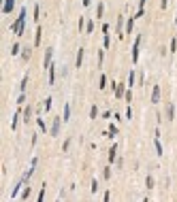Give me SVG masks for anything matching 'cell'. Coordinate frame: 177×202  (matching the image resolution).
Here are the masks:
<instances>
[{
  "mask_svg": "<svg viewBox=\"0 0 177 202\" xmlns=\"http://www.w3.org/2000/svg\"><path fill=\"white\" fill-rule=\"evenodd\" d=\"M122 28H124V15L118 17V36H120V39H124V36H126V34L122 32Z\"/></svg>",
  "mask_w": 177,
  "mask_h": 202,
  "instance_id": "cell-10",
  "label": "cell"
},
{
  "mask_svg": "<svg viewBox=\"0 0 177 202\" xmlns=\"http://www.w3.org/2000/svg\"><path fill=\"white\" fill-rule=\"evenodd\" d=\"M152 102L154 104L160 102V85H154V89H152Z\"/></svg>",
  "mask_w": 177,
  "mask_h": 202,
  "instance_id": "cell-7",
  "label": "cell"
},
{
  "mask_svg": "<svg viewBox=\"0 0 177 202\" xmlns=\"http://www.w3.org/2000/svg\"><path fill=\"white\" fill-rule=\"evenodd\" d=\"M98 89H107V75H100V79H98Z\"/></svg>",
  "mask_w": 177,
  "mask_h": 202,
  "instance_id": "cell-19",
  "label": "cell"
},
{
  "mask_svg": "<svg viewBox=\"0 0 177 202\" xmlns=\"http://www.w3.org/2000/svg\"><path fill=\"white\" fill-rule=\"evenodd\" d=\"M85 30H87V34H92V32H94V21H92V19L85 24Z\"/></svg>",
  "mask_w": 177,
  "mask_h": 202,
  "instance_id": "cell-30",
  "label": "cell"
},
{
  "mask_svg": "<svg viewBox=\"0 0 177 202\" xmlns=\"http://www.w3.org/2000/svg\"><path fill=\"white\" fill-rule=\"evenodd\" d=\"M37 126L41 128V132H47V126H45V121H43V119H37Z\"/></svg>",
  "mask_w": 177,
  "mask_h": 202,
  "instance_id": "cell-29",
  "label": "cell"
},
{
  "mask_svg": "<svg viewBox=\"0 0 177 202\" xmlns=\"http://www.w3.org/2000/svg\"><path fill=\"white\" fill-rule=\"evenodd\" d=\"M24 102H26V91H21V94L17 96V106H21Z\"/></svg>",
  "mask_w": 177,
  "mask_h": 202,
  "instance_id": "cell-27",
  "label": "cell"
},
{
  "mask_svg": "<svg viewBox=\"0 0 177 202\" xmlns=\"http://www.w3.org/2000/svg\"><path fill=\"white\" fill-rule=\"evenodd\" d=\"M124 98H126V102H130V100H132V91L128 89V91H126V94H124Z\"/></svg>",
  "mask_w": 177,
  "mask_h": 202,
  "instance_id": "cell-38",
  "label": "cell"
},
{
  "mask_svg": "<svg viewBox=\"0 0 177 202\" xmlns=\"http://www.w3.org/2000/svg\"><path fill=\"white\" fill-rule=\"evenodd\" d=\"M41 26H39V28H37V36H34V47H39V45H41Z\"/></svg>",
  "mask_w": 177,
  "mask_h": 202,
  "instance_id": "cell-23",
  "label": "cell"
},
{
  "mask_svg": "<svg viewBox=\"0 0 177 202\" xmlns=\"http://www.w3.org/2000/svg\"><path fill=\"white\" fill-rule=\"evenodd\" d=\"M39 13H41L39 11V4H34V21H39Z\"/></svg>",
  "mask_w": 177,
  "mask_h": 202,
  "instance_id": "cell-36",
  "label": "cell"
},
{
  "mask_svg": "<svg viewBox=\"0 0 177 202\" xmlns=\"http://www.w3.org/2000/svg\"><path fill=\"white\" fill-rule=\"evenodd\" d=\"M139 45H141V36H137L135 43H132V62H139Z\"/></svg>",
  "mask_w": 177,
  "mask_h": 202,
  "instance_id": "cell-3",
  "label": "cell"
},
{
  "mask_svg": "<svg viewBox=\"0 0 177 202\" xmlns=\"http://www.w3.org/2000/svg\"><path fill=\"white\" fill-rule=\"evenodd\" d=\"M102 60H105V49L98 51V66H102Z\"/></svg>",
  "mask_w": 177,
  "mask_h": 202,
  "instance_id": "cell-32",
  "label": "cell"
},
{
  "mask_svg": "<svg viewBox=\"0 0 177 202\" xmlns=\"http://www.w3.org/2000/svg\"><path fill=\"white\" fill-rule=\"evenodd\" d=\"M113 134H118V128H115V126L109 128V136H113Z\"/></svg>",
  "mask_w": 177,
  "mask_h": 202,
  "instance_id": "cell-40",
  "label": "cell"
},
{
  "mask_svg": "<svg viewBox=\"0 0 177 202\" xmlns=\"http://www.w3.org/2000/svg\"><path fill=\"white\" fill-rule=\"evenodd\" d=\"M145 2H147V0H139V9H143V6H145Z\"/></svg>",
  "mask_w": 177,
  "mask_h": 202,
  "instance_id": "cell-43",
  "label": "cell"
},
{
  "mask_svg": "<svg viewBox=\"0 0 177 202\" xmlns=\"http://www.w3.org/2000/svg\"><path fill=\"white\" fill-rule=\"evenodd\" d=\"M47 70H49V85H54V83H56V66L51 64Z\"/></svg>",
  "mask_w": 177,
  "mask_h": 202,
  "instance_id": "cell-15",
  "label": "cell"
},
{
  "mask_svg": "<svg viewBox=\"0 0 177 202\" xmlns=\"http://www.w3.org/2000/svg\"><path fill=\"white\" fill-rule=\"evenodd\" d=\"M68 147H70V138L64 141V145H62V151H68Z\"/></svg>",
  "mask_w": 177,
  "mask_h": 202,
  "instance_id": "cell-35",
  "label": "cell"
},
{
  "mask_svg": "<svg viewBox=\"0 0 177 202\" xmlns=\"http://www.w3.org/2000/svg\"><path fill=\"white\" fill-rule=\"evenodd\" d=\"M177 49V39H171V53H175Z\"/></svg>",
  "mask_w": 177,
  "mask_h": 202,
  "instance_id": "cell-34",
  "label": "cell"
},
{
  "mask_svg": "<svg viewBox=\"0 0 177 202\" xmlns=\"http://www.w3.org/2000/svg\"><path fill=\"white\" fill-rule=\"evenodd\" d=\"M51 58H54V49L49 47V49L45 51V60H43V66H45V68H49L51 64H54V62H51Z\"/></svg>",
  "mask_w": 177,
  "mask_h": 202,
  "instance_id": "cell-5",
  "label": "cell"
},
{
  "mask_svg": "<svg viewBox=\"0 0 177 202\" xmlns=\"http://www.w3.org/2000/svg\"><path fill=\"white\" fill-rule=\"evenodd\" d=\"M70 119V104H64V115H62V121H68Z\"/></svg>",
  "mask_w": 177,
  "mask_h": 202,
  "instance_id": "cell-20",
  "label": "cell"
},
{
  "mask_svg": "<svg viewBox=\"0 0 177 202\" xmlns=\"http://www.w3.org/2000/svg\"><path fill=\"white\" fill-rule=\"evenodd\" d=\"M60 126H62V119H60V117H56L54 121H51V130H49V134L54 136V138L60 134Z\"/></svg>",
  "mask_w": 177,
  "mask_h": 202,
  "instance_id": "cell-2",
  "label": "cell"
},
{
  "mask_svg": "<svg viewBox=\"0 0 177 202\" xmlns=\"http://www.w3.org/2000/svg\"><path fill=\"white\" fill-rule=\"evenodd\" d=\"M30 58H32V49H30V47H26V49H21V60H24V62H28Z\"/></svg>",
  "mask_w": 177,
  "mask_h": 202,
  "instance_id": "cell-16",
  "label": "cell"
},
{
  "mask_svg": "<svg viewBox=\"0 0 177 202\" xmlns=\"http://www.w3.org/2000/svg\"><path fill=\"white\" fill-rule=\"evenodd\" d=\"M24 183H26V181H24V179H21V181H17V183H15V189H13V194H11V196H13V198H17V191H19V187H21V185H24Z\"/></svg>",
  "mask_w": 177,
  "mask_h": 202,
  "instance_id": "cell-24",
  "label": "cell"
},
{
  "mask_svg": "<svg viewBox=\"0 0 177 202\" xmlns=\"http://www.w3.org/2000/svg\"><path fill=\"white\" fill-rule=\"evenodd\" d=\"M102 177H105V179H111V168H109V166L102 170Z\"/></svg>",
  "mask_w": 177,
  "mask_h": 202,
  "instance_id": "cell-33",
  "label": "cell"
},
{
  "mask_svg": "<svg viewBox=\"0 0 177 202\" xmlns=\"http://www.w3.org/2000/svg\"><path fill=\"white\" fill-rule=\"evenodd\" d=\"M28 79H30V75L26 72V75L21 77V83H19V94H21V91H26V87H28Z\"/></svg>",
  "mask_w": 177,
  "mask_h": 202,
  "instance_id": "cell-14",
  "label": "cell"
},
{
  "mask_svg": "<svg viewBox=\"0 0 177 202\" xmlns=\"http://www.w3.org/2000/svg\"><path fill=\"white\" fill-rule=\"evenodd\" d=\"M102 13H105V4L98 2V6H96V17H98V19H102Z\"/></svg>",
  "mask_w": 177,
  "mask_h": 202,
  "instance_id": "cell-22",
  "label": "cell"
},
{
  "mask_svg": "<svg viewBox=\"0 0 177 202\" xmlns=\"http://www.w3.org/2000/svg\"><path fill=\"white\" fill-rule=\"evenodd\" d=\"M83 24H85V17H79V32L83 30Z\"/></svg>",
  "mask_w": 177,
  "mask_h": 202,
  "instance_id": "cell-39",
  "label": "cell"
},
{
  "mask_svg": "<svg viewBox=\"0 0 177 202\" xmlns=\"http://www.w3.org/2000/svg\"><path fill=\"white\" fill-rule=\"evenodd\" d=\"M26 15H28V11L21 9V11H19V17H17L15 24L11 26V30H13L17 36H24V30H26Z\"/></svg>",
  "mask_w": 177,
  "mask_h": 202,
  "instance_id": "cell-1",
  "label": "cell"
},
{
  "mask_svg": "<svg viewBox=\"0 0 177 202\" xmlns=\"http://www.w3.org/2000/svg\"><path fill=\"white\" fill-rule=\"evenodd\" d=\"M30 117H32V106L28 104L24 108V123H30Z\"/></svg>",
  "mask_w": 177,
  "mask_h": 202,
  "instance_id": "cell-11",
  "label": "cell"
},
{
  "mask_svg": "<svg viewBox=\"0 0 177 202\" xmlns=\"http://www.w3.org/2000/svg\"><path fill=\"white\" fill-rule=\"evenodd\" d=\"M19 119H21V111H19V106H17V111H15V115H13V121H11V128H13V130H17Z\"/></svg>",
  "mask_w": 177,
  "mask_h": 202,
  "instance_id": "cell-8",
  "label": "cell"
},
{
  "mask_svg": "<svg viewBox=\"0 0 177 202\" xmlns=\"http://www.w3.org/2000/svg\"><path fill=\"white\" fill-rule=\"evenodd\" d=\"M154 185H156L154 174H147V179H145V187H147V189H154Z\"/></svg>",
  "mask_w": 177,
  "mask_h": 202,
  "instance_id": "cell-17",
  "label": "cell"
},
{
  "mask_svg": "<svg viewBox=\"0 0 177 202\" xmlns=\"http://www.w3.org/2000/svg\"><path fill=\"white\" fill-rule=\"evenodd\" d=\"M124 94H126L124 83H118V85H115V98H124Z\"/></svg>",
  "mask_w": 177,
  "mask_h": 202,
  "instance_id": "cell-13",
  "label": "cell"
},
{
  "mask_svg": "<svg viewBox=\"0 0 177 202\" xmlns=\"http://www.w3.org/2000/svg\"><path fill=\"white\" fill-rule=\"evenodd\" d=\"M132 26H135V17H128V24H126V34L132 32Z\"/></svg>",
  "mask_w": 177,
  "mask_h": 202,
  "instance_id": "cell-25",
  "label": "cell"
},
{
  "mask_svg": "<svg viewBox=\"0 0 177 202\" xmlns=\"http://www.w3.org/2000/svg\"><path fill=\"white\" fill-rule=\"evenodd\" d=\"M109 162H118V145H113L109 149Z\"/></svg>",
  "mask_w": 177,
  "mask_h": 202,
  "instance_id": "cell-12",
  "label": "cell"
},
{
  "mask_svg": "<svg viewBox=\"0 0 177 202\" xmlns=\"http://www.w3.org/2000/svg\"><path fill=\"white\" fill-rule=\"evenodd\" d=\"M13 6H15V0H4V4H2V13H11V11H13Z\"/></svg>",
  "mask_w": 177,
  "mask_h": 202,
  "instance_id": "cell-9",
  "label": "cell"
},
{
  "mask_svg": "<svg viewBox=\"0 0 177 202\" xmlns=\"http://www.w3.org/2000/svg\"><path fill=\"white\" fill-rule=\"evenodd\" d=\"M51 106H54V100L47 98V100H45V111H51Z\"/></svg>",
  "mask_w": 177,
  "mask_h": 202,
  "instance_id": "cell-31",
  "label": "cell"
},
{
  "mask_svg": "<svg viewBox=\"0 0 177 202\" xmlns=\"http://www.w3.org/2000/svg\"><path fill=\"white\" fill-rule=\"evenodd\" d=\"M166 4H169V0H162V2H160V9H166Z\"/></svg>",
  "mask_w": 177,
  "mask_h": 202,
  "instance_id": "cell-42",
  "label": "cell"
},
{
  "mask_svg": "<svg viewBox=\"0 0 177 202\" xmlns=\"http://www.w3.org/2000/svg\"><path fill=\"white\" fill-rule=\"evenodd\" d=\"M173 119H175V104L169 102L166 104V121H173Z\"/></svg>",
  "mask_w": 177,
  "mask_h": 202,
  "instance_id": "cell-6",
  "label": "cell"
},
{
  "mask_svg": "<svg viewBox=\"0 0 177 202\" xmlns=\"http://www.w3.org/2000/svg\"><path fill=\"white\" fill-rule=\"evenodd\" d=\"M28 196H30V187H26V189H24V194H21V200H26Z\"/></svg>",
  "mask_w": 177,
  "mask_h": 202,
  "instance_id": "cell-37",
  "label": "cell"
},
{
  "mask_svg": "<svg viewBox=\"0 0 177 202\" xmlns=\"http://www.w3.org/2000/svg\"><path fill=\"white\" fill-rule=\"evenodd\" d=\"M83 56H85V49H83V47H79V49H77V60H75V68H81V64H83Z\"/></svg>",
  "mask_w": 177,
  "mask_h": 202,
  "instance_id": "cell-4",
  "label": "cell"
},
{
  "mask_svg": "<svg viewBox=\"0 0 177 202\" xmlns=\"http://www.w3.org/2000/svg\"><path fill=\"white\" fill-rule=\"evenodd\" d=\"M96 117H98V106L92 104V108H90V119H96Z\"/></svg>",
  "mask_w": 177,
  "mask_h": 202,
  "instance_id": "cell-26",
  "label": "cell"
},
{
  "mask_svg": "<svg viewBox=\"0 0 177 202\" xmlns=\"http://www.w3.org/2000/svg\"><path fill=\"white\" fill-rule=\"evenodd\" d=\"M92 4V0H83V6H90Z\"/></svg>",
  "mask_w": 177,
  "mask_h": 202,
  "instance_id": "cell-44",
  "label": "cell"
},
{
  "mask_svg": "<svg viewBox=\"0 0 177 202\" xmlns=\"http://www.w3.org/2000/svg\"><path fill=\"white\" fill-rule=\"evenodd\" d=\"M135 79H137V72L130 70V75H128V87H135Z\"/></svg>",
  "mask_w": 177,
  "mask_h": 202,
  "instance_id": "cell-21",
  "label": "cell"
},
{
  "mask_svg": "<svg viewBox=\"0 0 177 202\" xmlns=\"http://www.w3.org/2000/svg\"><path fill=\"white\" fill-rule=\"evenodd\" d=\"M21 53V45L19 43H13V47H11V56H19Z\"/></svg>",
  "mask_w": 177,
  "mask_h": 202,
  "instance_id": "cell-18",
  "label": "cell"
},
{
  "mask_svg": "<svg viewBox=\"0 0 177 202\" xmlns=\"http://www.w3.org/2000/svg\"><path fill=\"white\" fill-rule=\"evenodd\" d=\"M96 189H98V181L94 179V181H92V191H96Z\"/></svg>",
  "mask_w": 177,
  "mask_h": 202,
  "instance_id": "cell-41",
  "label": "cell"
},
{
  "mask_svg": "<svg viewBox=\"0 0 177 202\" xmlns=\"http://www.w3.org/2000/svg\"><path fill=\"white\" fill-rule=\"evenodd\" d=\"M109 45H111V39H109V34H105V39H102V47H105V49H109Z\"/></svg>",
  "mask_w": 177,
  "mask_h": 202,
  "instance_id": "cell-28",
  "label": "cell"
}]
</instances>
